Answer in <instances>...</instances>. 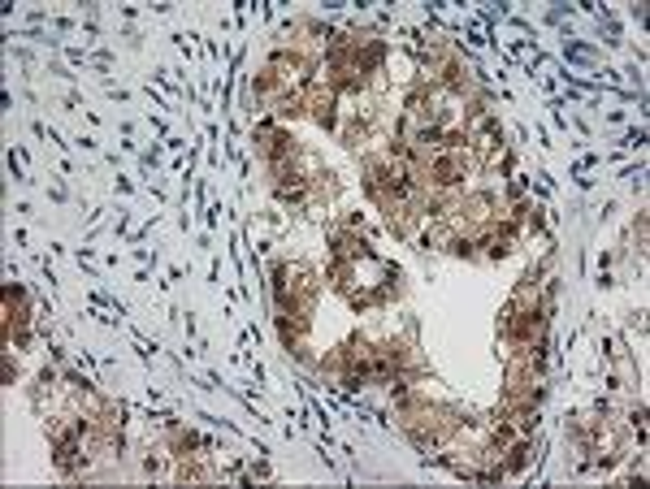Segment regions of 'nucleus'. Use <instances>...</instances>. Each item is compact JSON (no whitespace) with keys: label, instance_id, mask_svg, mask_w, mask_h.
<instances>
[{"label":"nucleus","instance_id":"f257e3e1","mask_svg":"<svg viewBox=\"0 0 650 489\" xmlns=\"http://www.w3.org/2000/svg\"><path fill=\"white\" fill-rule=\"evenodd\" d=\"M304 109L321 126H338V91L330 83H304Z\"/></svg>","mask_w":650,"mask_h":489}]
</instances>
